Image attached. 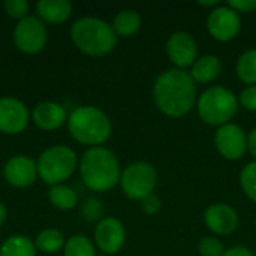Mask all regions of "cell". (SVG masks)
<instances>
[{
  "label": "cell",
  "mask_w": 256,
  "mask_h": 256,
  "mask_svg": "<svg viewBox=\"0 0 256 256\" xmlns=\"http://www.w3.org/2000/svg\"><path fill=\"white\" fill-rule=\"evenodd\" d=\"M153 96L158 108L164 114L170 117H182L195 105V81L184 69H170L158 76Z\"/></svg>",
  "instance_id": "6da1fadb"
},
{
  "label": "cell",
  "mask_w": 256,
  "mask_h": 256,
  "mask_svg": "<svg viewBox=\"0 0 256 256\" xmlns=\"http://www.w3.org/2000/svg\"><path fill=\"white\" fill-rule=\"evenodd\" d=\"M80 172L84 184L94 192L111 189L120 178V166L116 154L104 147H93L84 153Z\"/></svg>",
  "instance_id": "7a4b0ae2"
},
{
  "label": "cell",
  "mask_w": 256,
  "mask_h": 256,
  "mask_svg": "<svg viewBox=\"0 0 256 256\" xmlns=\"http://www.w3.org/2000/svg\"><path fill=\"white\" fill-rule=\"evenodd\" d=\"M74 44L88 56H105L116 46V32L104 20L86 16L74 22L70 28Z\"/></svg>",
  "instance_id": "3957f363"
},
{
  "label": "cell",
  "mask_w": 256,
  "mask_h": 256,
  "mask_svg": "<svg viewBox=\"0 0 256 256\" xmlns=\"http://www.w3.org/2000/svg\"><path fill=\"white\" fill-rule=\"evenodd\" d=\"M68 128L72 138L86 146L102 144L111 135L110 118L96 106L75 108L68 118Z\"/></svg>",
  "instance_id": "277c9868"
},
{
  "label": "cell",
  "mask_w": 256,
  "mask_h": 256,
  "mask_svg": "<svg viewBox=\"0 0 256 256\" xmlns=\"http://www.w3.org/2000/svg\"><path fill=\"white\" fill-rule=\"evenodd\" d=\"M38 176L46 184H60L68 180L76 166V154L70 147L52 146L42 152L38 162Z\"/></svg>",
  "instance_id": "5b68a950"
},
{
  "label": "cell",
  "mask_w": 256,
  "mask_h": 256,
  "mask_svg": "<svg viewBox=\"0 0 256 256\" xmlns=\"http://www.w3.org/2000/svg\"><path fill=\"white\" fill-rule=\"evenodd\" d=\"M238 100L236 94L225 87H210L198 100L200 117L208 124H225L237 112Z\"/></svg>",
  "instance_id": "8992f818"
},
{
  "label": "cell",
  "mask_w": 256,
  "mask_h": 256,
  "mask_svg": "<svg viewBox=\"0 0 256 256\" xmlns=\"http://www.w3.org/2000/svg\"><path fill=\"white\" fill-rule=\"evenodd\" d=\"M122 188L130 200H144L156 186V170L146 162L129 165L122 174Z\"/></svg>",
  "instance_id": "52a82bcc"
},
{
  "label": "cell",
  "mask_w": 256,
  "mask_h": 256,
  "mask_svg": "<svg viewBox=\"0 0 256 256\" xmlns=\"http://www.w3.org/2000/svg\"><path fill=\"white\" fill-rule=\"evenodd\" d=\"M46 38V27L38 16L22 18L14 30V40L16 48L27 54L39 52L45 46Z\"/></svg>",
  "instance_id": "ba28073f"
},
{
  "label": "cell",
  "mask_w": 256,
  "mask_h": 256,
  "mask_svg": "<svg viewBox=\"0 0 256 256\" xmlns=\"http://www.w3.org/2000/svg\"><path fill=\"white\" fill-rule=\"evenodd\" d=\"M240 26L238 14L226 6H218L213 9L207 20V28L210 34L220 42L234 39L240 32Z\"/></svg>",
  "instance_id": "9c48e42d"
},
{
  "label": "cell",
  "mask_w": 256,
  "mask_h": 256,
  "mask_svg": "<svg viewBox=\"0 0 256 256\" xmlns=\"http://www.w3.org/2000/svg\"><path fill=\"white\" fill-rule=\"evenodd\" d=\"M214 142L219 153L230 160L240 159L248 148V138L243 129L237 124L230 123L219 128L214 136Z\"/></svg>",
  "instance_id": "30bf717a"
},
{
  "label": "cell",
  "mask_w": 256,
  "mask_h": 256,
  "mask_svg": "<svg viewBox=\"0 0 256 256\" xmlns=\"http://www.w3.org/2000/svg\"><path fill=\"white\" fill-rule=\"evenodd\" d=\"M28 123L26 105L15 98H0V132L20 134Z\"/></svg>",
  "instance_id": "8fae6325"
},
{
  "label": "cell",
  "mask_w": 256,
  "mask_h": 256,
  "mask_svg": "<svg viewBox=\"0 0 256 256\" xmlns=\"http://www.w3.org/2000/svg\"><path fill=\"white\" fill-rule=\"evenodd\" d=\"M166 51L171 62L178 66V69H184L188 66H194L196 60L198 46L195 39L186 32L172 33L166 44Z\"/></svg>",
  "instance_id": "7c38bea8"
},
{
  "label": "cell",
  "mask_w": 256,
  "mask_h": 256,
  "mask_svg": "<svg viewBox=\"0 0 256 256\" xmlns=\"http://www.w3.org/2000/svg\"><path fill=\"white\" fill-rule=\"evenodd\" d=\"M94 240L104 254H117L124 243V228L122 222L114 218L102 219L94 230Z\"/></svg>",
  "instance_id": "4fadbf2b"
},
{
  "label": "cell",
  "mask_w": 256,
  "mask_h": 256,
  "mask_svg": "<svg viewBox=\"0 0 256 256\" xmlns=\"http://www.w3.org/2000/svg\"><path fill=\"white\" fill-rule=\"evenodd\" d=\"M4 178L15 188H27L38 177V165L32 158L15 156L10 158L3 170Z\"/></svg>",
  "instance_id": "5bb4252c"
},
{
  "label": "cell",
  "mask_w": 256,
  "mask_h": 256,
  "mask_svg": "<svg viewBox=\"0 0 256 256\" xmlns=\"http://www.w3.org/2000/svg\"><path fill=\"white\" fill-rule=\"evenodd\" d=\"M206 225L219 236H228L236 231L238 225L237 213L226 204H213L206 210Z\"/></svg>",
  "instance_id": "9a60e30c"
},
{
  "label": "cell",
  "mask_w": 256,
  "mask_h": 256,
  "mask_svg": "<svg viewBox=\"0 0 256 256\" xmlns=\"http://www.w3.org/2000/svg\"><path fill=\"white\" fill-rule=\"evenodd\" d=\"M33 120L40 129L54 130L64 123L66 111L56 102H40L33 111Z\"/></svg>",
  "instance_id": "2e32d148"
},
{
  "label": "cell",
  "mask_w": 256,
  "mask_h": 256,
  "mask_svg": "<svg viewBox=\"0 0 256 256\" xmlns=\"http://www.w3.org/2000/svg\"><path fill=\"white\" fill-rule=\"evenodd\" d=\"M36 9L42 21L51 24L64 22L72 14V4L68 0H40L38 2Z\"/></svg>",
  "instance_id": "e0dca14e"
},
{
  "label": "cell",
  "mask_w": 256,
  "mask_h": 256,
  "mask_svg": "<svg viewBox=\"0 0 256 256\" xmlns=\"http://www.w3.org/2000/svg\"><path fill=\"white\" fill-rule=\"evenodd\" d=\"M222 63L216 56H204L198 58L190 70V76L195 82H210L219 76Z\"/></svg>",
  "instance_id": "ac0fdd59"
},
{
  "label": "cell",
  "mask_w": 256,
  "mask_h": 256,
  "mask_svg": "<svg viewBox=\"0 0 256 256\" xmlns=\"http://www.w3.org/2000/svg\"><path fill=\"white\" fill-rule=\"evenodd\" d=\"M141 26V16L132 9L122 10L116 15L112 22V30L120 36H130L138 32Z\"/></svg>",
  "instance_id": "d6986e66"
},
{
  "label": "cell",
  "mask_w": 256,
  "mask_h": 256,
  "mask_svg": "<svg viewBox=\"0 0 256 256\" xmlns=\"http://www.w3.org/2000/svg\"><path fill=\"white\" fill-rule=\"evenodd\" d=\"M0 256H36L34 244L28 237H9L0 248Z\"/></svg>",
  "instance_id": "ffe728a7"
},
{
  "label": "cell",
  "mask_w": 256,
  "mask_h": 256,
  "mask_svg": "<svg viewBox=\"0 0 256 256\" xmlns=\"http://www.w3.org/2000/svg\"><path fill=\"white\" fill-rule=\"evenodd\" d=\"M48 198H50L51 204L58 210H70L78 202V196H76L75 190L70 189L69 186H63V184L52 186L48 192Z\"/></svg>",
  "instance_id": "44dd1931"
},
{
  "label": "cell",
  "mask_w": 256,
  "mask_h": 256,
  "mask_svg": "<svg viewBox=\"0 0 256 256\" xmlns=\"http://www.w3.org/2000/svg\"><path fill=\"white\" fill-rule=\"evenodd\" d=\"M34 244L39 250H42L45 254H56L63 248L64 238L58 230L46 228V230L39 232V236L34 240Z\"/></svg>",
  "instance_id": "7402d4cb"
},
{
  "label": "cell",
  "mask_w": 256,
  "mask_h": 256,
  "mask_svg": "<svg viewBox=\"0 0 256 256\" xmlns=\"http://www.w3.org/2000/svg\"><path fill=\"white\" fill-rule=\"evenodd\" d=\"M237 74L243 82L256 86V48L246 51L238 58Z\"/></svg>",
  "instance_id": "603a6c76"
},
{
  "label": "cell",
  "mask_w": 256,
  "mask_h": 256,
  "mask_svg": "<svg viewBox=\"0 0 256 256\" xmlns=\"http://www.w3.org/2000/svg\"><path fill=\"white\" fill-rule=\"evenodd\" d=\"M64 256H96V252L86 236H74L64 244Z\"/></svg>",
  "instance_id": "cb8c5ba5"
},
{
  "label": "cell",
  "mask_w": 256,
  "mask_h": 256,
  "mask_svg": "<svg viewBox=\"0 0 256 256\" xmlns=\"http://www.w3.org/2000/svg\"><path fill=\"white\" fill-rule=\"evenodd\" d=\"M240 183L244 194L256 202V160L246 165L240 174Z\"/></svg>",
  "instance_id": "d4e9b609"
},
{
  "label": "cell",
  "mask_w": 256,
  "mask_h": 256,
  "mask_svg": "<svg viewBox=\"0 0 256 256\" xmlns=\"http://www.w3.org/2000/svg\"><path fill=\"white\" fill-rule=\"evenodd\" d=\"M104 213V206L98 198H87L81 206V216L86 222L99 220Z\"/></svg>",
  "instance_id": "484cf974"
},
{
  "label": "cell",
  "mask_w": 256,
  "mask_h": 256,
  "mask_svg": "<svg viewBox=\"0 0 256 256\" xmlns=\"http://www.w3.org/2000/svg\"><path fill=\"white\" fill-rule=\"evenodd\" d=\"M200 254L201 256H222L224 255V244L214 237H206L200 242Z\"/></svg>",
  "instance_id": "4316f807"
},
{
  "label": "cell",
  "mask_w": 256,
  "mask_h": 256,
  "mask_svg": "<svg viewBox=\"0 0 256 256\" xmlns=\"http://www.w3.org/2000/svg\"><path fill=\"white\" fill-rule=\"evenodd\" d=\"M3 6L10 18H16L20 21L26 18V14L28 12V3L26 0H6Z\"/></svg>",
  "instance_id": "83f0119b"
},
{
  "label": "cell",
  "mask_w": 256,
  "mask_h": 256,
  "mask_svg": "<svg viewBox=\"0 0 256 256\" xmlns=\"http://www.w3.org/2000/svg\"><path fill=\"white\" fill-rule=\"evenodd\" d=\"M240 102L249 111H256V86H250L242 92Z\"/></svg>",
  "instance_id": "f1b7e54d"
},
{
  "label": "cell",
  "mask_w": 256,
  "mask_h": 256,
  "mask_svg": "<svg viewBox=\"0 0 256 256\" xmlns=\"http://www.w3.org/2000/svg\"><path fill=\"white\" fill-rule=\"evenodd\" d=\"M141 207L144 210V213L147 214H156L159 210H160V200L154 195V194H150L148 196H146L144 200H141Z\"/></svg>",
  "instance_id": "f546056e"
},
{
  "label": "cell",
  "mask_w": 256,
  "mask_h": 256,
  "mask_svg": "<svg viewBox=\"0 0 256 256\" xmlns=\"http://www.w3.org/2000/svg\"><path fill=\"white\" fill-rule=\"evenodd\" d=\"M228 4L236 12H252L256 9V0H230Z\"/></svg>",
  "instance_id": "4dcf8cb0"
},
{
  "label": "cell",
  "mask_w": 256,
  "mask_h": 256,
  "mask_svg": "<svg viewBox=\"0 0 256 256\" xmlns=\"http://www.w3.org/2000/svg\"><path fill=\"white\" fill-rule=\"evenodd\" d=\"M222 256H255L249 249L246 248H242V246H237V248H232L226 252H224Z\"/></svg>",
  "instance_id": "1f68e13d"
},
{
  "label": "cell",
  "mask_w": 256,
  "mask_h": 256,
  "mask_svg": "<svg viewBox=\"0 0 256 256\" xmlns=\"http://www.w3.org/2000/svg\"><path fill=\"white\" fill-rule=\"evenodd\" d=\"M248 147H249V152L252 153V156L256 159V128L250 132V135L248 138Z\"/></svg>",
  "instance_id": "d6a6232c"
},
{
  "label": "cell",
  "mask_w": 256,
  "mask_h": 256,
  "mask_svg": "<svg viewBox=\"0 0 256 256\" xmlns=\"http://www.w3.org/2000/svg\"><path fill=\"white\" fill-rule=\"evenodd\" d=\"M6 214H8V213H6V207L0 202V226L4 224V220H6Z\"/></svg>",
  "instance_id": "836d02e7"
},
{
  "label": "cell",
  "mask_w": 256,
  "mask_h": 256,
  "mask_svg": "<svg viewBox=\"0 0 256 256\" xmlns=\"http://www.w3.org/2000/svg\"><path fill=\"white\" fill-rule=\"evenodd\" d=\"M200 4H202V6H216L218 2L216 0H213V2H200Z\"/></svg>",
  "instance_id": "e575fe53"
},
{
  "label": "cell",
  "mask_w": 256,
  "mask_h": 256,
  "mask_svg": "<svg viewBox=\"0 0 256 256\" xmlns=\"http://www.w3.org/2000/svg\"><path fill=\"white\" fill-rule=\"evenodd\" d=\"M104 256H106V255H104Z\"/></svg>",
  "instance_id": "d590c367"
}]
</instances>
